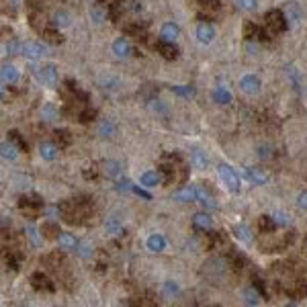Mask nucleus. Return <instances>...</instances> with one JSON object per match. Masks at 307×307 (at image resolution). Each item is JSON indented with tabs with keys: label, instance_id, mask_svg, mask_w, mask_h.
<instances>
[{
	"label": "nucleus",
	"instance_id": "1",
	"mask_svg": "<svg viewBox=\"0 0 307 307\" xmlns=\"http://www.w3.org/2000/svg\"><path fill=\"white\" fill-rule=\"evenodd\" d=\"M266 25L270 31H274V33H283V31L289 27V21L285 17V11H279V9H272L266 13Z\"/></svg>",
	"mask_w": 307,
	"mask_h": 307
},
{
	"label": "nucleus",
	"instance_id": "2",
	"mask_svg": "<svg viewBox=\"0 0 307 307\" xmlns=\"http://www.w3.org/2000/svg\"><path fill=\"white\" fill-rule=\"evenodd\" d=\"M217 172H219L221 182L225 184V187H227L232 193H240L242 184H240V178H238V174H236V170H234L232 166H227V164H219V166H217Z\"/></svg>",
	"mask_w": 307,
	"mask_h": 307
},
{
	"label": "nucleus",
	"instance_id": "3",
	"mask_svg": "<svg viewBox=\"0 0 307 307\" xmlns=\"http://www.w3.org/2000/svg\"><path fill=\"white\" fill-rule=\"evenodd\" d=\"M41 207H43V201L39 197H21V201H19V209L25 215H29V217H35Z\"/></svg>",
	"mask_w": 307,
	"mask_h": 307
},
{
	"label": "nucleus",
	"instance_id": "4",
	"mask_svg": "<svg viewBox=\"0 0 307 307\" xmlns=\"http://www.w3.org/2000/svg\"><path fill=\"white\" fill-rule=\"evenodd\" d=\"M21 53H23L25 57H29V59H37V57H41V55H47L49 49H47L43 43H39V41H27V43H23Z\"/></svg>",
	"mask_w": 307,
	"mask_h": 307
},
{
	"label": "nucleus",
	"instance_id": "5",
	"mask_svg": "<svg viewBox=\"0 0 307 307\" xmlns=\"http://www.w3.org/2000/svg\"><path fill=\"white\" fill-rule=\"evenodd\" d=\"M37 78H39L45 86L55 88V86H57V68H55L53 64L41 66V68H37Z\"/></svg>",
	"mask_w": 307,
	"mask_h": 307
},
{
	"label": "nucleus",
	"instance_id": "6",
	"mask_svg": "<svg viewBox=\"0 0 307 307\" xmlns=\"http://www.w3.org/2000/svg\"><path fill=\"white\" fill-rule=\"evenodd\" d=\"M31 285H33L35 291H43V293H53L55 291V285L47 279L45 272H33L31 274Z\"/></svg>",
	"mask_w": 307,
	"mask_h": 307
},
{
	"label": "nucleus",
	"instance_id": "7",
	"mask_svg": "<svg viewBox=\"0 0 307 307\" xmlns=\"http://www.w3.org/2000/svg\"><path fill=\"white\" fill-rule=\"evenodd\" d=\"M260 78L254 76V74H246L242 80H240V88L246 92V95H258L260 92Z\"/></svg>",
	"mask_w": 307,
	"mask_h": 307
},
{
	"label": "nucleus",
	"instance_id": "8",
	"mask_svg": "<svg viewBox=\"0 0 307 307\" xmlns=\"http://www.w3.org/2000/svg\"><path fill=\"white\" fill-rule=\"evenodd\" d=\"M156 49H158V53L164 57V59H176L178 57V47H176V43L174 41H166V39H160V41H156Z\"/></svg>",
	"mask_w": 307,
	"mask_h": 307
},
{
	"label": "nucleus",
	"instance_id": "9",
	"mask_svg": "<svg viewBox=\"0 0 307 307\" xmlns=\"http://www.w3.org/2000/svg\"><path fill=\"white\" fill-rule=\"evenodd\" d=\"M139 182L143 184V187H147V189H151V187H158V184H162V182H164V174H162V170H147V172H143V174H141Z\"/></svg>",
	"mask_w": 307,
	"mask_h": 307
},
{
	"label": "nucleus",
	"instance_id": "10",
	"mask_svg": "<svg viewBox=\"0 0 307 307\" xmlns=\"http://www.w3.org/2000/svg\"><path fill=\"white\" fill-rule=\"evenodd\" d=\"M213 37H215V29L209 23H199L197 25V39H199V43L209 45L213 41Z\"/></svg>",
	"mask_w": 307,
	"mask_h": 307
},
{
	"label": "nucleus",
	"instance_id": "11",
	"mask_svg": "<svg viewBox=\"0 0 307 307\" xmlns=\"http://www.w3.org/2000/svg\"><path fill=\"white\" fill-rule=\"evenodd\" d=\"M197 195H199V189L197 187H182L180 191L174 193V201H180V203H193L197 201Z\"/></svg>",
	"mask_w": 307,
	"mask_h": 307
},
{
	"label": "nucleus",
	"instance_id": "12",
	"mask_svg": "<svg viewBox=\"0 0 307 307\" xmlns=\"http://www.w3.org/2000/svg\"><path fill=\"white\" fill-rule=\"evenodd\" d=\"M213 225V219L209 217L207 213H197L195 217H193V229L195 232H201V234H207Z\"/></svg>",
	"mask_w": 307,
	"mask_h": 307
},
{
	"label": "nucleus",
	"instance_id": "13",
	"mask_svg": "<svg viewBox=\"0 0 307 307\" xmlns=\"http://www.w3.org/2000/svg\"><path fill=\"white\" fill-rule=\"evenodd\" d=\"M285 17L289 21V25H299L303 21V11L299 9L297 3H287L285 7Z\"/></svg>",
	"mask_w": 307,
	"mask_h": 307
},
{
	"label": "nucleus",
	"instance_id": "14",
	"mask_svg": "<svg viewBox=\"0 0 307 307\" xmlns=\"http://www.w3.org/2000/svg\"><path fill=\"white\" fill-rule=\"evenodd\" d=\"M105 227H107V234H111V236L121 234V229H123V221H121V215H119L117 211L111 213L109 217L105 219Z\"/></svg>",
	"mask_w": 307,
	"mask_h": 307
},
{
	"label": "nucleus",
	"instance_id": "15",
	"mask_svg": "<svg viewBox=\"0 0 307 307\" xmlns=\"http://www.w3.org/2000/svg\"><path fill=\"white\" fill-rule=\"evenodd\" d=\"M113 53H115L119 59L129 57V55H131V45H129V41H127L125 37H119V39L113 43Z\"/></svg>",
	"mask_w": 307,
	"mask_h": 307
},
{
	"label": "nucleus",
	"instance_id": "16",
	"mask_svg": "<svg viewBox=\"0 0 307 307\" xmlns=\"http://www.w3.org/2000/svg\"><path fill=\"white\" fill-rule=\"evenodd\" d=\"M57 244H59V248L64 250V252H70V250L78 248V240L74 238V234H59Z\"/></svg>",
	"mask_w": 307,
	"mask_h": 307
},
{
	"label": "nucleus",
	"instance_id": "17",
	"mask_svg": "<svg viewBox=\"0 0 307 307\" xmlns=\"http://www.w3.org/2000/svg\"><path fill=\"white\" fill-rule=\"evenodd\" d=\"M99 82H101L103 90H107V92H117L121 88V80L117 76H111V74H103L99 78Z\"/></svg>",
	"mask_w": 307,
	"mask_h": 307
},
{
	"label": "nucleus",
	"instance_id": "18",
	"mask_svg": "<svg viewBox=\"0 0 307 307\" xmlns=\"http://www.w3.org/2000/svg\"><path fill=\"white\" fill-rule=\"evenodd\" d=\"M145 244H147V250H151V252H162V250H166V240L160 234H151Z\"/></svg>",
	"mask_w": 307,
	"mask_h": 307
},
{
	"label": "nucleus",
	"instance_id": "19",
	"mask_svg": "<svg viewBox=\"0 0 307 307\" xmlns=\"http://www.w3.org/2000/svg\"><path fill=\"white\" fill-rule=\"evenodd\" d=\"M0 76H3V82L5 84H17L19 82V70L11 64H5L3 70H0Z\"/></svg>",
	"mask_w": 307,
	"mask_h": 307
},
{
	"label": "nucleus",
	"instance_id": "20",
	"mask_svg": "<svg viewBox=\"0 0 307 307\" xmlns=\"http://www.w3.org/2000/svg\"><path fill=\"white\" fill-rule=\"evenodd\" d=\"M178 35H180L178 25H174V23L162 25V29H160V37H162V39H166V41H176Z\"/></svg>",
	"mask_w": 307,
	"mask_h": 307
},
{
	"label": "nucleus",
	"instance_id": "21",
	"mask_svg": "<svg viewBox=\"0 0 307 307\" xmlns=\"http://www.w3.org/2000/svg\"><path fill=\"white\" fill-rule=\"evenodd\" d=\"M213 101L219 103V105H229L234 101V97H232V92L225 86H217L213 90Z\"/></svg>",
	"mask_w": 307,
	"mask_h": 307
},
{
	"label": "nucleus",
	"instance_id": "22",
	"mask_svg": "<svg viewBox=\"0 0 307 307\" xmlns=\"http://www.w3.org/2000/svg\"><path fill=\"white\" fill-rule=\"evenodd\" d=\"M57 145L55 143H49V141H43L41 145H39V154H41V158L43 160H47V162H51V160H55L57 158Z\"/></svg>",
	"mask_w": 307,
	"mask_h": 307
},
{
	"label": "nucleus",
	"instance_id": "23",
	"mask_svg": "<svg viewBox=\"0 0 307 307\" xmlns=\"http://www.w3.org/2000/svg\"><path fill=\"white\" fill-rule=\"evenodd\" d=\"M41 33H43V37H45L49 43H64V37L59 35V31H57V27H55L53 23H51L49 27H43Z\"/></svg>",
	"mask_w": 307,
	"mask_h": 307
},
{
	"label": "nucleus",
	"instance_id": "24",
	"mask_svg": "<svg viewBox=\"0 0 307 307\" xmlns=\"http://www.w3.org/2000/svg\"><path fill=\"white\" fill-rule=\"evenodd\" d=\"M0 149H3V158L5 160H17V156H19V145H15L11 139L0 143Z\"/></svg>",
	"mask_w": 307,
	"mask_h": 307
},
{
	"label": "nucleus",
	"instance_id": "25",
	"mask_svg": "<svg viewBox=\"0 0 307 307\" xmlns=\"http://www.w3.org/2000/svg\"><path fill=\"white\" fill-rule=\"evenodd\" d=\"M191 158H193L195 168H199V170H205L209 166V158H207V154L203 149H193L191 151Z\"/></svg>",
	"mask_w": 307,
	"mask_h": 307
},
{
	"label": "nucleus",
	"instance_id": "26",
	"mask_svg": "<svg viewBox=\"0 0 307 307\" xmlns=\"http://www.w3.org/2000/svg\"><path fill=\"white\" fill-rule=\"evenodd\" d=\"M258 227H260L262 234H272L279 225H276V221H274L272 215H262V217L258 219Z\"/></svg>",
	"mask_w": 307,
	"mask_h": 307
},
{
	"label": "nucleus",
	"instance_id": "27",
	"mask_svg": "<svg viewBox=\"0 0 307 307\" xmlns=\"http://www.w3.org/2000/svg\"><path fill=\"white\" fill-rule=\"evenodd\" d=\"M260 33H262V29L258 25H254V23H246L244 25V37L248 39V41H258Z\"/></svg>",
	"mask_w": 307,
	"mask_h": 307
},
{
	"label": "nucleus",
	"instance_id": "28",
	"mask_svg": "<svg viewBox=\"0 0 307 307\" xmlns=\"http://www.w3.org/2000/svg\"><path fill=\"white\" fill-rule=\"evenodd\" d=\"M103 170H105V174H107L109 178H119L121 172H123V168H121V164H119L117 160H107V162L103 164Z\"/></svg>",
	"mask_w": 307,
	"mask_h": 307
},
{
	"label": "nucleus",
	"instance_id": "29",
	"mask_svg": "<svg viewBox=\"0 0 307 307\" xmlns=\"http://www.w3.org/2000/svg\"><path fill=\"white\" fill-rule=\"evenodd\" d=\"M41 234H43L47 240H57L61 232H59V227H57L55 221H45V223H41Z\"/></svg>",
	"mask_w": 307,
	"mask_h": 307
},
{
	"label": "nucleus",
	"instance_id": "30",
	"mask_svg": "<svg viewBox=\"0 0 307 307\" xmlns=\"http://www.w3.org/2000/svg\"><path fill=\"white\" fill-rule=\"evenodd\" d=\"M242 297H244V301L248 303V305H258L260 303V291L252 285V287H248V289H244V293H242Z\"/></svg>",
	"mask_w": 307,
	"mask_h": 307
},
{
	"label": "nucleus",
	"instance_id": "31",
	"mask_svg": "<svg viewBox=\"0 0 307 307\" xmlns=\"http://www.w3.org/2000/svg\"><path fill=\"white\" fill-rule=\"evenodd\" d=\"M53 141H55L57 147H68V145L72 143V135H70L66 129H57V131L53 133Z\"/></svg>",
	"mask_w": 307,
	"mask_h": 307
},
{
	"label": "nucleus",
	"instance_id": "32",
	"mask_svg": "<svg viewBox=\"0 0 307 307\" xmlns=\"http://www.w3.org/2000/svg\"><path fill=\"white\" fill-rule=\"evenodd\" d=\"M246 176H248V180L250 182H254V184H266L268 182V176L262 172V170H252V168H246Z\"/></svg>",
	"mask_w": 307,
	"mask_h": 307
},
{
	"label": "nucleus",
	"instance_id": "33",
	"mask_svg": "<svg viewBox=\"0 0 307 307\" xmlns=\"http://www.w3.org/2000/svg\"><path fill=\"white\" fill-rule=\"evenodd\" d=\"M57 107L53 105V103H45L43 107H41V119L43 121H47V123H51V121H55L57 119Z\"/></svg>",
	"mask_w": 307,
	"mask_h": 307
},
{
	"label": "nucleus",
	"instance_id": "34",
	"mask_svg": "<svg viewBox=\"0 0 307 307\" xmlns=\"http://www.w3.org/2000/svg\"><path fill=\"white\" fill-rule=\"evenodd\" d=\"M147 109H149L151 113H156V115H162V117L168 115V107H166L160 99H149V101H147Z\"/></svg>",
	"mask_w": 307,
	"mask_h": 307
},
{
	"label": "nucleus",
	"instance_id": "35",
	"mask_svg": "<svg viewBox=\"0 0 307 307\" xmlns=\"http://www.w3.org/2000/svg\"><path fill=\"white\" fill-rule=\"evenodd\" d=\"M234 236L240 242H244V244H250L252 242V234H250V227L248 225H236L234 227Z\"/></svg>",
	"mask_w": 307,
	"mask_h": 307
},
{
	"label": "nucleus",
	"instance_id": "36",
	"mask_svg": "<svg viewBox=\"0 0 307 307\" xmlns=\"http://www.w3.org/2000/svg\"><path fill=\"white\" fill-rule=\"evenodd\" d=\"M285 74H287V78L291 80L293 88L299 92V90H301V76H299V70H297L295 66H287V68H285Z\"/></svg>",
	"mask_w": 307,
	"mask_h": 307
},
{
	"label": "nucleus",
	"instance_id": "37",
	"mask_svg": "<svg viewBox=\"0 0 307 307\" xmlns=\"http://www.w3.org/2000/svg\"><path fill=\"white\" fill-rule=\"evenodd\" d=\"M21 262H23V254H21V252H9V254L5 256V264H7L11 270H19Z\"/></svg>",
	"mask_w": 307,
	"mask_h": 307
},
{
	"label": "nucleus",
	"instance_id": "38",
	"mask_svg": "<svg viewBox=\"0 0 307 307\" xmlns=\"http://www.w3.org/2000/svg\"><path fill=\"white\" fill-rule=\"evenodd\" d=\"M197 201L203 205V207H207V209H217V203L213 201V197L205 191V189H199V195H197Z\"/></svg>",
	"mask_w": 307,
	"mask_h": 307
},
{
	"label": "nucleus",
	"instance_id": "39",
	"mask_svg": "<svg viewBox=\"0 0 307 307\" xmlns=\"http://www.w3.org/2000/svg\"><path fill=\"white\" fill-rule=\"evenodd\" d=\"M178 293H180L178 283H174V281H166V283L162 285V295H164V297H176Z\"/></svg>",
	"mask_w": 307,
	"mask_h": 307
},
{
	"label": "nucleus",
	"instance_id": "40",
	"mask_svg": "<svg viewBox=\"0 0 307 307\" xmlns=\"http://www.w3.org/2000/svg\"><path fill=\"white\" fill-rule=\"evenodd\" d=\"M99 135L101 137H111V135H115V123L113 121H103L101 125H99Z\"/></svg>",
	"mask_w": 307,
	"mask_h": 307
},
{
	"label": "nucleus",
	"instance_id": "41",
	"mask_svg": "<svg viewBox=\"0 0 307 307\" xmlns=\"http://www.w3.org/2000/svg\"><path fill=\"white\" fill-rule=\"evenodd\" d=\"M272 217H274V221H276V225H281V227H287V225H291V215L289 213H285V211H276V213H272Z\"/></svg>",
	"mask_w": 307,
	"mask_h": 307
},
{
	"label": "nucleus",
	"instance_id": "42",
	"mask_svg": "<svg viewBox=\"0 0 307 307\" xmlns=\"http://www.w3.org/2000/svg\"><path fill=\"white\" fill-rule=\"evenodd\" d=\"M172 92L176 97H182V99H189L195 95V88L193 86H172Z\"/></svg>",
	"mask_w": 307,
	"mask_h": 307
},
{
	"label": "nucleus",
	"instance_id": "43",
	"mask_svg": "<svg viewBox=\"0 0 307 307\" xmlns=\"http://www.w3.org/2000/svg\"><path fill=\"white\" fill-rule=\"evenodd\" d=\"M53 25H55V27H68V25H70V15L64 13V11H57V13L53 15Z\"/></svg>",
	"mask_w": 307,
	"mask_h": 307
},
{
	"label": "nucleus",
	"instance_id": "44",
	"mask_svg": "<svg viewBox=\"0 0 307 307\" xmlns=\"http://www.w3.org/2000/svg\"><path fill=\"white\" fill-rule=\"evenodd\" d=\"M9 139H11L13 143H17L21 151H27V141L21 137V133H19L17 129H11V131H9Z\"/></svg>",
	"mask_w": 307,
	"mask_h": 307
},
{
	"label": "nucleus",
	"instance_id": "45",
	"mask_svg": "<svg viewBox=\"0 0 307 307\" xmlns=\"http://www.w3.org/2000/svg\"><path fill=\"white\" fill-rule=\"evenodd\" d=\"M92 252H95V250H92V246H90L88 242H80L78 248H76V254H78L80 258H90Z\"/></svg>",
	"mask_w": 307,
	"mask_h": 307
},
{
	"label": "nucleus",
	"instance_id": "46",
	"mask_svg": "<svg viewBox=\"0 0 307 307\" xmlns=\"http://www.w3.org/2000/svg\"><path fill=\"white\" fill-rule=\"evenodd\" d=\"M39 232H41V229H39ZM39 232H37V227H35V225H29V227H27V238L31 240V244H33V246H41Z\"/></svg>",
	"mask_w": 307,
	"mask_h": 307
},
{
	"label": "nucleus",
	"instance_id": "47",
	"mask_svg": "<svg viewBox=\"0 0 307 307\" xmlns=\"http://www.w3.org/2000/svg\"><path fill=\"white\" fill-rule=\"evenodd\" d=\"M90 15H92V19H95V23H103L105 19H107V15H109V11H103L99 5L97 7H92V11H90Z\"/></svg>",
	"mask_w": 307,
	"mask_h": 307
},
{
	"label": "nucleus",
	"instance_id": "48",
	"mask_svg": "<svg viewBox=\"0 0 307 307\" xmlns=\"http://www.w3.org/2000/svg\"><path fill=\"white\" fill-rule=\"evenodd\" d=\"M23 49V43H19L17 39H11L7 45H5V51L9 53V55H15V53H19Z\"/></svg>",
	"mask_w": 307,
	"mask_h": 307
},
{
	"label": "nucleus",
	"instance_id": "49",
	"mask_svg": "<svg viewBox=\"0 0 307 307\" xmlns=\"http://www.w3.org/2000/svg\"><path fill=\"white\" fill-rule=\"evenodd\" d=\"M115 189H117V193H133V184L125 178V180H119Z\"/></svg>",
	"mask_w": 307,
	"mask_h": 307
},
{
	"label": "nucleus",
	"instance_id": "50",
	"mask_svg": "<svg viewBox=\"0 0 307 307\" xmlns=\"http://www.w3.org/2000/svg\"><path fill=\"white\" fill-rule=\"evenodd\" d=\"M256 3H258V0H238L236 5H238V9H242V11H254V9L258 7Z\"/></svg>",
	"mask_w": 307,
	"mask_h": 307
},
{
	"label": "nucleus",
	"instance_id": "51",
	"mask_svg": "<svg viewBox=\"0 0 307 307\" xmlns=\"http://www.w3.org/2000/svg\"><path fill=\"white\" fill-rule=\"evenodd\" d=\"M15 187L17 189H29V184H31V180H29V176H23V174H17L15 176Z\"/></svg>",
	"mask_w": 307,
	"mask_h": 307
},
{
	"label": "nucleus",
	"instance_id": "52",
	"mask_svg": "<svg viewBox=\"0 0 307 307\" xmlns=\"http://www.w3.org/2000/svg\"><path fill=\"white\" fill-rule=\"evenodd\" d=\"M95 115H97V111L95 109H84L78 117H80V121L82 123H88V121H92V119H95Z\"/></svg>",
	"mask_w": 307,
	"mask_h": 307
},
{
	"label": "nucleus",
	"instance_id": "53",
	"mask_svg": "<svg viewBox=\"0 0 307 307\" xmlns=\"http://www.w3.org/2000/svg\"><path fill=\"white\" fill-rule=\"evenodd\" d=\"M252 281H254V287H256L258 291H260V295L264 297V295L268 293V291H266V287H264V281L260 279V276H254V279H252Z\"/></svg>",
	"mask_w": 307,
	"mask_h": 307
},
{
	"label": "nucleus",
	"instance_id": "54",
	"mask_svg": "<svg viewBox=\"0 0 307 307\" xmlns=\"http://www.w3.org/2000/svg\"><path fill=\"white\" fill-rule=\"evenodd\" d=\"M297 205H299L301 209H307V191L299 193V197H297Z\"/></svg>",
	"mask_w": 307,
	"mask_h": 307
},
{
	"label": "nucleus",
	"instance_id": "55",
	"mask_svg": "<svg viewBox=\"0 0 307 307\" xmlns=\"http://www.w3.org/2000/svg\"><path fill=\"white\" fill-rule=\"evenodd\" d=\"M258 156H260L262 160H266V158H270V156H272V151H270V147H266V145H262V147L258 149Z\"/></svg>",
	"mask_w": 307,
	"mask_h": 307
},
{
	"label": "nucleus",
	"instance_id": "56",
	"mask_svg": "<svg viewBox=\"0 0 307 307\" xmlns=\"http://www.w3.org/2000/svg\"><path fill=\"white\" fill-rule=\"evenodd\" d=\"M133 193H135L137 197L145 199V201H149V199H151V195H149V193H145V191H143V189H139V187H133Z\"/></svg>",
	"mask_w": 307,
	"mask_h": 307
},
{
	"label": "nucleus",
	"instance_id": "57",
	"mask_svg": "<svg viewBox=\"0 0 307 307\" xmlns=\"http://www.w3.org/2000/svg\"><path fill=\"white\" fill-rule=\"evenodd\" d=\"M201 5H205V7H213V9H217V5H219V0H199Z\"/></svg>",
	"mask_w": 307,
	"mask_h": 307
},
{
	"label": "nucleus",
	"instance_id": "58",
	"mask_svg": "<svg viewBox=\"0 0 307 307\" xmlns=\"http://www.w3.org/2000/svg\"><path fill=\"white\" fill-rule=\"evenodd\" d=\"M19 3H21V0H15V5H19Z\"/></svg>",
	"mask_w": 307,
	"mask_h": 307
}]
</instances>
